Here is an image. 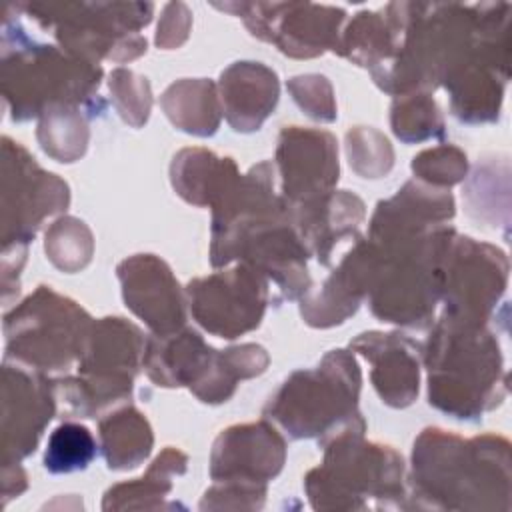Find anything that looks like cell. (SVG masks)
Masks as SVG:
<instances>
[{
  "label": "cell",
  "instance_id": "1",
  "mask_svg": "<svg viewBox=\"0 0 512 512\" xmlns=\"http://www.w3.org/2000/svg\"><path fill=\"white\" fill-rule=\"evenodd\" d=\"M414 496L424 506L456 510H508L510 446L484 434L464 440L440 428H426L412 452Z\"/></svg>",
  "mask_w": 512,
  "mask_h": 512
},
{
  "label": "cell",
  "instance_id": "2",
  "mask_svg": "<svg viewBox=\"0 0 512 512\" xmlns=\"http://www.w3.org/2000/svg\"><path fill=\"white\" fill-rule=\"evenodd\" d=\"M424 364L430 404L454 418L474 420L506 394L500 346L486 322L442 314L424 346Z\"/></svg>",
  "mask_w": 512,
  "mask_h": 512
},
{
  "label": "cell",
  "instance_id": "3",
  "mask_svg": "<svg viewBox=\"0 0 512 512\" xmlns=\"http://www.w3.org/2000/svg\"><path fill=\"white\" fill-rule=\"evenodd\" d=\"M98 64L32 40L6 10L2 26V94L12 120L42 116L52 106H84L100 86Z\"/></svg>",
  "mask_w": 512,
  "mask_h": 512
},
{
  "label": "cell",
  "instance_id": "4",
  "mask_svg": "<svg viewBox=\"0 0 512 512\" xmlns=\"http://www.w3.org/2000/svg\"><path fill=\"white\" fill-rule=\"evenodd\" d=\"M366 422L352 424L322 440L324 464L306 476L314 508H366L368 498L380 506H404V462L390 446L364 440Z\"/></svg>",
  "mask_w": 512,
  "mask_h": 512
},
{
  "label": "cell",
  "instance_id": "5",
  "mask_svg": "<svg viewBox=\"0 0 512 512\" xmlns=\"http://www.w3.org/2000/svg\"><path fill=\"white\" fill-rule=\"evenodd\" d=\"M360 368L346 350H330L312 370L294 372L270 398L264 414L292 438L332 434L364 422L358 412Z\"/></svg>",
  "mask_w": 512,
  "mask_h": 512
},
{
  "label": "cell",
  "instance_id": "6",
  "mask_svg": "<svg viewBox=\"0 0 512 512\" xmlns=\"http://www.w3.org/2000/svg\"><path fill=\"white\" fill-rule=\"evenodd\" d=\"M26 16L54 30L62 50L74 58L128 62L146 52L138 34L152 20V2H20Z\"/></svg>",
  "mask_w": 512,
  "mask_h": 512
},
{
  "label": "cell",
  "instance_id": "7",
  "mask_svg": "<svg viewBox=\"0 0 512 512\" xmlns=\"http://www.w3.org/2000/svg\"><path fill=\"white\" fill-rule=\"evenodd\" d=\"M144 346L142 332L124 318L94 322L78 360V376L54 380V394L62 412L94 418L102 408L128 398Z\"/></svg>",
  "mask_w": 512,
  "mask_h": 512
},
{
  "label": "cell",
  "instance_id": "8",
  "mask_svg": "<svg viewBox=\"0 0 512 512\" xmlns=\"http://www.w3.org/2000/svg\"><path fill=\"white\" fill-rule=\"evenodd\" d=\"M92 318L70 298L38 286L4 318L6 358L38 372H58L80 360Z\"/></svg>",
  "mask_w": 512,
  "mask_h": 512
},
{
  "label": "cell",
  "instance_id": "9",
  "mask_svg": "<svg viewBox=\"0 0 512 512\" xmlns=\"http://www.w3.org/2000/svg\"><path fill=\"white\" fill-rule=\"evenodd\" d=\"M234 12L260 40L272 42L292 58H314L338 48L346 12L310 2H230L216 4Z\"/></svg>",
  "mask_w": 512,
  "mask_h": 512
},
{
  "label": "cell",
  "instance_id": "10",
  "mask_svg": "<svg viewBox=\"0 0 512 512\" xmlns=\"http://www.w3.org/2000/svg\"><path fill=\"white\" fill-rule=\"evenodd\" d=\"M64 180L44 172L10 138L2 140V242L4 248L28 246L42 220L68 206Z\"/></svg>",
  "mask_w": 512,
  "mask_h": 512
},
{
  "label": "cell",
  "instance_id": "11",
  "mask_svg": "<svg viewBox=\"0 0 512 512\" xmlns=\"http://www.w3.org/2000/svg\"><path fill=\"white\" fill-rule=\"evenodd\" d=\"M142 364L154 384L188 386L202 402H226L236 390V378L224 352L210 348L190 328L146 340Z\"/></svg>",
  "mask_w": 512,
  "mask_h": 512
},
{
  "label": "cell",
  "instance_id": "12",
  "mask_svg": "<svg viewBox=\"0 0 512 512\" xmlns=\"http://www.w3.org/2000/svg\"><path fill=\"white\" fill-rule=\"evenodd\" d=\"M194 320L220 338H236L256 328L268 304V280L246 262L196 278L186 286Z\"/></svg>",
  "mask_w": 512,
  "mask_h": 512
},
{
  "label": "cell",
  "instance_id": "13",
  "mask_svg": "<svg viewBox=\"0 0 512 512\" xmlns=\"http://www.w3.org/2000/svg\"><path fill=\"white\" fill-rule=\"evenodd\" d=\"M508 262L502 250L454 234L442 268L444 314L488 322L498 298L506 288Z\"/></svg>",
  "mask_w": 512,
  "mask_h": 512
},
{
  "label": "cell",
  "instance_id": "14",
  "mask_svg": "<svg viewBox=\"0 0 512 512\" xmlns=\"http://www.w3.org/2000/svg\"><path fill=\"white\" fill-rule=\"evenodd\" d=\"M276 164L284 204L290 210L316 204L338 182L336 138L326 130L288 126L278 138Z\"/></svg>",
  "mask_w": 512,
  "mask_h": 512
},
{
  "label": "cell",
  "instance_id": "15",
  "mask_svg": "<svg viewBox=\"0 0 512 512\" xmlns=\"http://www.w3.org/2000/svg\"><path fill=\"white\" fill-rule=\"evenodd\" d=\"M508 80V24L492 28L468 60L442 84L452 114L468 124L494 122Z\"/></svg>",
  "mask_w": 512,
  "mask_h": 512
},
{
  "label": "cell",
  "instance_id": "16",
  "mask_svg": "<svg viewBox=\"0 0 512 512\" xmlns=\"http://www.w3.org/2000/svg\"><path fill=\"white\" fill-rule=\"evenodd\" d=\"M2 376V464L6 466L34 452L58 402L54 382L24 366L6 362Z\"/></svg>",
  "mask_w": 512,
  "mask_h": 512
},
{
  "label": "cell",
  "instance_id": "17",
  "mask_svg": "<svg viewBox=\"0 0 512 512\" xmlns=\"http://www.w3.org/2000/svg\"><path fill=\"white\" fill-rule=\"evenodd\" d=\"M126 306L142 318L154 336H170L184 328V300L166 262L154 254H136L116 268Z\"/></svg>",
  "mask_w": 512,
  "mask_h": 512
},
{
  "label": "cell",
  "instance_id": "18",
  "mask_svg": "<svg viewBox=\"0 0 512 512\" xmlns=\"http://www.w3.org/2000/svg\"><path fill=\"white\" fill-rule=\"evenodd\" d=\"M284 458V438L268 422L232 426L214 442L210 476L216 482L266 484L282 470Z\"/></svg>",
  "mask_w": 512,
  "mask_h": 512
},
{
  "label": "cell",
  "instance_id": "19",
  "mask_svg": "<svg viewBox=\"0 0 512 512\" xmlns=\"http://www.w3.org/2000/svg\"><path fill=\"white\" fill-rule=\"evenodd\" d=\"M372 364V384L382 402L404 408L418 396L420 360L416 344L402 334L364 332L350 344Z\"/></svg>",
  "mask_w": 512,
  "mask_h": 512
},
{
  "label": "cell",
  "instance_id": "20",
  "mask_svg": "<svg viewBox=\"0 0 512 512\" xmlns=\"http://www.w3.org/2000/svg\"><path fill=\"white\" fill-rule=\"evenodd\" d=\"M278 76L260 62H236L220 74V102L228 124L238 132L262 126L278 102Z\"/></svg>",
  "mask_w": 512,
  "mask_h": 512
},
{
  "label": "cell",
  "instance_id": "21",
  "mask_svg": "<svg viewBox=\"0 0 512 512\" xmlns=\"http://www.w3.org/2000/svg\"><path fill=\"white\" fill-rule=\"evenodd\" d=\"M288 214L308 252L324 266L330 264L334 246L346 236H354L366 216L362 200L348 190L330 192L304 208H288Z\"/></svg>",
  "mask_w": 512,
  "mask_h": 512
},
{
  "label": "cell",
  "instance_id": "22",
  "mask_svg": "<svg viewBox=\"0 0 512 512\" xmlns=\"http://www.w3.org/2000/svg\"><path fill=\"white\" fill-rule=\"evenodd\" d=\"M236 174L240 172L232 158H220L204 148L178 152L170 166L174 190L196 206H212Z\"/></svg>",
  "mask_w": 512,
  "mask_h": 512
},
{
  "label": "cell",
  "instance_id": "23",
  "mask_svg": "<svg viewBox=\"0 0 512 512\" xmlns=\"http://www.w3.org/2000/svg\"><path fill=\"white\" fill-rule=\"evenodd\" d=\"M160 106L176 128L194 136H210L220 124V98L206 78L174 82L160 96Z\"/></svg>",
  "mask_w": 512,
  "mask_h": 512
},
{
  "label": "cell",
  "instance_id": "24",
  "mask_svg": "<svg viewBox=\"0 0 512 512\" xmlns=\"http://www.w3.org/2000/svg\"><path fill=\"white\" fill-rule=\"evenodd\" d=\"M102 454L112 470L136 468L152 448L148 420L132 406L108 414L100 420Z\"/></svg>",
  "mask_w": 512,
  "mask_h": 512
},
{
  "label": "cell",
  "instance_id": "25",
  "mask_svg": "<svg viewBox=\"0 0 512 512\" xmlns=\"http://www.w3.org/2000/svg\"><path fill=\"white\" fill-rule=\"evenodd\" d=\"M186 462L188 460L180 450L166 448L152 462L146 476H142L140 480H134V482H128V484H118V486L110 488L106 492L102 508L104 510H110V508H116V510H122V508H154V502H150V500H156L162 506L160 500L172 488L170 478L174 474L176 476L184 474Z\"/></svg>",
  "mask_w": 512,
  "mask_h": 512
},
{
  "label": "cell",
  "instance_id": "26",
  "mask_svg": "<svg viewBox=\"0 0 512 512\" xmlns=\"http://www.w3.org/2000/svg\"><path fill=\"white\" fill-rule=\"evenodd\" d=\"M38 142L58 162L78 160L88 144V122L82 106H52L40 116Z\"/></svg>",
  "mask_w": 512,
  "mask_h": 512
},
{
  "label": "cell",
  "instance_id": "27",
  "mask_svg": "<svg viewBox=\"0 0 512 512\" xmlns=\"http://www.w3.org/2000/svg\"><path fill=\"white\" fill-rule=\"evenodd\" d=\"M390 122L402 142H422L444 134L442 114L426 92L400 94L392 104Z\"/></svg>",
  "mask_w": 512,
  "mask_h": 512
},
{
  "label": "cell",
  "instance_id": "28",
  "mask_svg": "<svg viewBox=\"0 0 512 512\" xmlns=\"http://www.w3.org/2000/svg\"><path fill=\"white\" fill-rule=\"evenodd\" d=\"M96 456L92 432L76 422L60 424L48 438L44 466L54 474L84 470Z\"/></svg>",
  "mask_w": 512,
  "mask_h": 512
},
{
  "label": "cell",
  "instance_id": "29",
  "mask_svg": "<svg viewBox=\"0 0 512 512\" xmlns=\"http://www.w3.org/2000/svg\"><path fill=\"white\" fill-rule=\"evenodd\" d=\"M44 248L56 268L76 272L90 262L94 242L88 226L82 220L66 216L48 228Z\"/></svg>",
  "mask_w": 512,
  "mask_h": 512
},
{
  "label": "cell",
  "instance_id": "30",
  "mask_svg": "<svg viewBox=\"0 0 512 512\" xmlns=\"http://www.w3.org/2000/svg\"><path fill=\"white\" fill-rule=\"evenodd\" d=\"M346 154L352 170L362 178H380L390 172L394 152L384 134L356 126L346 134Z\"/></svg>",
  "mask_w": 512,
  "mask_h": 512
},
{
  "label": "cell",
  "instance_id": "31",
  "mask_svg": "<svg viewBox=\"0 0 512 512\" xmlns=\"http://www.w3.org/2000/svg\"><path fill=\"white\" fill-rule=\"evenodd\" d=\"M110 92L118 114L134 128H140L150 114L152 94L150 84L144 76H138L132 70L116 68L110 74Z\"/></svg>",
  "mask_w": 512,
  "mask_h": 512
},
{
  "label": "cell",
  "instance_id": "32",
  "mask_svg": "<svg viewBox=\"0 0 512 512\" xmlns=\"http://www.w3.org/2000/svg\"><path fill=\"white\" fill-rule=\"evenodd\" d=\"M466 154L450 144L430 148L414 156L412 172L430 186L446 188L460 182L466 176Z\"/></svg>",
  "mask_w": 512,
  "mask_h": 512
},
{
  "label": "cell",
  "instance_id": "33",
  "mask_svg": "<svg viewBox=\"0 0 512 512\" xmlns=\"http://www.w3.org/2000/svg\"><path fill=\"white\" fill-rule=\"evenodd\" d=\"M294 102L314 120L332 122L336 118V104L330 82L320 74L294 76L288 82Z\"/></svg>",
  "mask_w": 512,
  "mask_h": 512
},
{
  "label": "cell",
  "instance_id": "34",
  "mask_svg": "<svg viewBox=\"0 0 512 512\" xmlns=\"http://www.w3.org/2000/svg\"><path fill=\"white\" fill-rule=\"evenodd\" d=\"M190 24H192V14L186 4L182 2L166 4L158 22V32H156L158 48H164V50L178 48L186 40Z\"/></svg>",
  "mask_w": 512,
  "mask_h": 512
}]
</instances>
